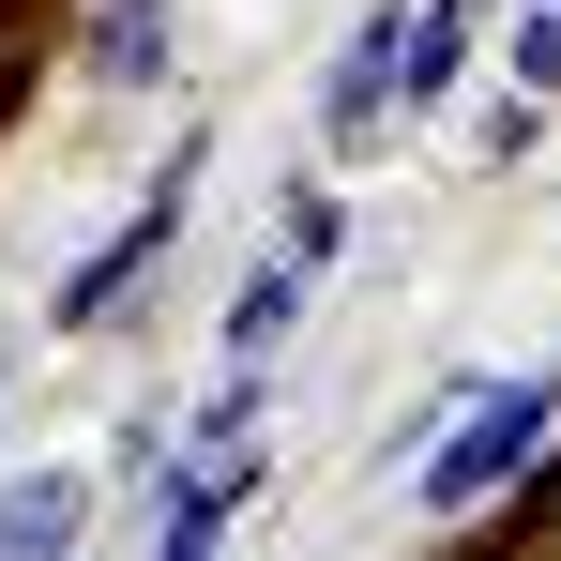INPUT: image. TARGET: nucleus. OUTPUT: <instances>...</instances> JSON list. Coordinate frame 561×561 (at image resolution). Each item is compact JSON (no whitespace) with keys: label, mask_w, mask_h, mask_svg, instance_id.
Instances as JSON below:
<instances>
[{"label":"nucleus","mask_w":561,"mask_h":561,"mask_svg":"<svg viewBox=\"0 0 561 561\" xmlns=\"http://www.w3.org/2000/svg\"><path fill=\"white\" fill-rule=\"evenodd\" d=\"M561 440V379L516 365V379H456L440 394V425H425V456H410V501H425V531H485L516 485H531V456Z\"/></svg>","instance_id":"obj_1"},{"label":"nucleus","mask_w":561,"mask_h":561,"mask_svg":"<svg viewBox=\"0 0 561 561\" xmlns=\"http://www.w3.org/2000/svg\"><path fill=\"white\" fill-rule=\"evenodd\" d=\"M197 168H213V152H168V168H152V197H137V213H122V228H106L92 259H77V274L46 288V334H106V319H122V304H137V274H152V259H168V243H183V213H197Z\"/></svg>","instance_id":"obj_2"},{"label":"nucleus","mask_w":561,"mask_h":561,"mask_svg":"<svg viewBox=\"0 0 561 561\" xmlns=\"http://www.w3.org/2000/svg\"><path fill=\"white\" fill-rule=\"evenodd\" d=\"M259 485H274V456H168L152 470V561H213Z\"/></svg>","instance_id":"obj_3"},{"label":"nucleus","mask_w":561,"mask_h":561,"mask_svg":"<svg viewBox=\"0 0 561 561\" xmlns=\"http://www.w3.org/2000/svg\"><path fill=\"white\" fill-rule=\"evenodd\" d=\"M168 31H183V0H92V15H77V61H92L106 92H152V77L183 61Z\"/></svg>","instance_id":"obj_4"},{"label":"nucleus","mask_w":561,"mask_h":561,"mask_svg":"<svg viewBox=\"0 0 561 561\" xmlns=\"http://www.w3.org/2000/svg\"><path fill=\"white\" fill-rule=\"evenodd\" d=\"M77 531H92V470H15L0 485V561H77Z\"/></svg>","instance_id":"obj_5"},{"label":"nucleus","mask_w":561,"mask_h":561,"mask_svg":"<svg viewBox=\"0 0 561 561\" xmlns=\"http://www.w3.org/2000/svg\"><path fill=\"white\" fill-rule=\"evenodd\" d=\"M470 31H485V0H410L394 15V106H440L470 77Z\"/></svg>","instance_id":"obj_6"},{"label":"nucleus","mask_w":561,"mask_h":561,"mask_svg":"<svg viewBox=\"0 0 561 561\" xmlns=\"http://www.w3.org/2000/svg\"><path fill=\"white\" fill-rule=\"evenodd\" d=\"M304 288H319L304 259H259V274H243V304H228V365H259V350H274L288 319H304Z\"/></svg>","instance_id":"obj_7"},{"label":"nucleus","mask_w":561,"mask_h":561,"mask_svg":"<svg viewBox=\"0 0 561 561\" xmlns=\"http://www.w3.org/2000/svg\"><path fill=\"white\" fill-rule=\"evenodd\" d=\"M485 531H501V547H516V561H561V440H547V456H531V485H516V501H501Z\"/></svg>","instance_id":"obj_8"},{"label":"nucleus","mask_w":561,"mask_h":561,"mask_svg":"<svg viewBox=\"0 0 561 561\" xmlns=\"http://www.w3.org/2000/svg\"><path fill=\"white\" fill-rule=\"evenodd\" d=\"M501 92H531V106H561V0H516V31H501Z\"/></svg>","instance_id":"obj_9"},{"label":"nucleus","mask_w":561,"mask_h":561,"mask_svg":"<svg viewBox=\"0 0 561 561\" xmlns=\"http://www.w3.org/2000/svg\"><path fill=\"white\" fill-rule=\"evenodd\" d=\"M531 137H547V106H531V92H501V106H485V152H501V168H531Z\"/></svg>","instance_id":"obj_10"},{"label":"nucleus","mask_w":561,"mask_h":561,"mask_svg":"<svg viewBox=\"0 0 561 561\" xmlns=\"http://www.w3.org/2000/svg\"><path fill=\"white\" fill-rule=\"evenodd\" d=\"M425 561H516V547H501V531H440Z\"/></svg>","instance_id":"obj_11"},{"label":"nucleus","mask_w":561,"mask_h":561,"mask_svg":"<svg viewBox=\"0 0 561 561\" xmlns=\"http://www.w3.org/2000/svg\"><path fill=\"white\" fill-rule=\"evenodd\" d=\"M0 106H15V46H0Z\"/></svg>","instance_id":"obj_12"}]
</instances>
